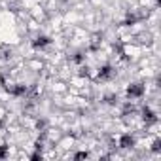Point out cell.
Segmentation results:
<instances>
[{
  "label": "cell",
  "mask_w": 161,
  "mask_h": 161,
  "mask_svg": "<svg viewBox=\"0 0 161 161\" xmlns=\"http://www.w3.org/2000/svg\"><path fill=\"white\" fill-rule=\"evenodd\" d=\"M142 93H144V87H142L140 84H133V86L127 87V95H129V97H140Z\"/></svg>",
  "instance_id": "cell-1"
},
{
  "label": "cell",
  "mask_w": 161,
  "mask_h": 161,
  "mask_svg": "<svg viewBox=\"0 0 161 161\" xmlns=\"http://www.w3.org/2000/svg\"><path fill=\"white\" fill-rule=\"evenodd\" d=\"M133 144H135V138H133L131 135H123V136L119 138V146H121V148H131Z\"/></svg>",
  "instance_id": "cell-2"
},
{
  "label": "cell",
  "mask_w": 161,
  "mask_h": 161,
  "mask_svg": "<svg viewBox=\"0 0 161 161\" xmlns=\"http://www.w3.org/2000/svg\"><path fill=\"white\" fill-rule=\"evenodd\" d=\"M112 74H114V72H112V68H110V66H103V68L99 70V78H101V80H108Z\"/></svg>",
  "instance_id": "cell-3"
},
{
  "label": "cell",
  "mask_w": 161,
  "mask_h": 161,
  "mask_svg": "<svg viewBox=\"0 0 161 161\" xmlns=\"http://www.w3.org/2000/svg\"><path fill=\"white\" fill-rule=\"evenodd\" d=\"M142 114H144V116H142V118H144V119H146V121H148V123H153V121H155V114H153V112H152V110H148V108H146V110H144V112H142Z\"/></svg>",
  "instance_id": "cell-4"
},
{
  "label": "cell",
  "mask_w": 161,
  "mask_h": 161,
  "mask_svg": "<svg viewBox=\"0 0 161 161\" xmlns=\"http://www.w3.org/2000/svg\"><path fill=\"white\" fill-rule=\"evenodd\" d=\"M46 44H49V38H46V36H42V38H38V40L34 42V47H44Z\"/></svg>",
  "instance_id": "cell-5"
},
{
  "label": "cell",
  "mask_w": 161,
  "mask_h": 161,
  "mask_svg": "<svg viewBox=\"0 0 161 161\" xmlns=\"http://www.w3.org/2000/svg\"><path fill=\"white\" fill-rule=\"evenodd\" d=\"M87 157V152H82V153H76V159H84Z\"/></svg>",
  "instance_id": "cell-6"
},
{
  "label": "cell",
  "mask_w": 161,
  "mask_h": 161,
  "mask_svg": "<svg viewBox=\"0 0 161 161\" xmlns=\"http://www.w3.org/2000/svg\"><path fill=\"white\" fill-rule=\"evenodd\" d=\"M6 155V146H0V157Z\"/></svg>",
  "instance_id": "cell-7"
}]
</instances>
